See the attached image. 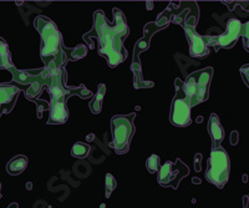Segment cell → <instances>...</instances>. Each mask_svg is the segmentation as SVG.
Segmentation results:
<instances>
[{"mask_svg":"<svg viewBox=\"0 0 249 208\" xmlns=\"http://www.w3.org/2000/svg\"><path fill=\"white\" fill-rule=\"evenodd\" d=\"M113 24L111 25L102 10L93 14V26L91 32L84 34L82 39L91 49H95L92 41H96L97 52L107 60L110 68H116L127 57L124 48V39L130 33L126 17L120 9H113Z\"/></svg>","mask_w":249,"mask_h":208,"instance_id":"cell-1","label":"cell"},{"mask_svg":"<svg viewBox=\"0 0 249 208\" xmlns=\"http://www.w3.org/2000/svg\"><path fill=\"white\" fill-rule=\"evenodd\" d=\"M66 79L68 75L65 68L53 72V81L48 88L51 97L49 105L48 125H62L68 121V100L71 96H79L81 99H89L92 96V92L85 85L70 87L66 85Z\"/></svg>","mask_w":249,"mask_h":208,"instance_id":"cell-2","label":"cell"},{"mask_svg":"<svg viewBox=\"0 0 249 208\" xmlns=\"http://www.w3.org/2000/svg\"><path fill=\"white\" fill-rule=\"evenodd\" d=\"M34 26L41 37L40 56L45 64V68L50 72H56L60 69L65 68L68 56L64 52L62 36L54 21L48 17L39 15L35 17Z\"/></svg>","mask_w":249,"mask_h":208,"instance_id":"cell-3","label":"cell"},{"mask_svg":"<svg viewBox=\"0 0 249 208\" xmlns=\"http://www.w3.org/2000/svg\"><path fill=\"white\" fill-rule=\"evenodd\" d=\"M9 71L13 75V83L30 85L25 91V96L29 100H35L43 92L44 88H49L53 81V72L49 71L45 66L35 70H19L17 68H12Z\"/></svg>","mask_w":249,"mask_h":208,"instance_id":"cell-4","label":"cell"},{"mask_svg":"<svg viewBox=\"0 0 249 208\" xmlns=\"http://www.w3.org/2000/svg\"><path fill=\"white\" fill-rule=\"evenodd\" d=\"M136 112L128 115H116L111 119V131H112V145L116 154L124 155L130 148L131 140L136 131L135 127Z\"/></svg>","mask_w":249,"mask_h":208,"instance_id":"cell-5","label":"cell"},{"mask_svg":"<svg viewBox=\"0 0 249 208\" xmlns=\"http://www.w3.org/2000/svg\"><path fill=\"white\" fill-rule=\"evenodd\" d=\"M212 77V68L202 69V70L192 72L187 76L186 81H184V91L190 99L192 107L208 100Z\"/></svg>","mask_w":249,"mask_h":208,"instance_id":"cell-6","label":"cell"},{"mask_svg":"<svg viewBox=\"0 0 249 208\" xmlns=\"http://www.w3.org/2000/svg\"><path fill=\"white\" fill-rule=\"evenodd\" d=\"M231 171L230 156L224 148H212L211 156L207 161L206 180L218 188H223L228 182Z\"/></svg>","mask_w":249,"mask_h":208,"instance_id":"cell-7","label":"cell"},{"mask_svg":"<svg viewBox=\"0 0 249 208\" xmlns=\"http://www.w3.org/2000/svg\"><path fill=\"white\" fill-rule=\"evenodd\" d=\"M176 94L172 100L170 112V121L173 126L177 127H187L190 126L192 120H191V101L184 91V83L181 79L175 80Z\"/></svg>","mask_w":249,"mask_h":208,"instance_id":"cell-8","label":"cell"},{"mask_svg":"<svg viewBox=\"0 0 249 208\" xmlns=\"http://www.w3.org/2000/svg\"><path fill=\"white\" fill-rule=\"evenodd\" d=\"M163 14L167 15L171 19V23L184 26H192L196 28L198 21V5L193 1H178V8H176L175 4L170 3Z\"/></svg>","mask_w":249,"mask_h":208,"instance_id":"cell-9","label":"cell"},{"mask_svg":"<svg viewBox=\"0 0 249 208\" xmlns=\"http://www.w3.org/2000/svg\"><path fill=\"white\" fill-rule=\"evenodd\" d=\"M190 174V168L184 162H182L179 158L173 162L167 161L160 168L159 174H157V181L162 187H172L178 188L179 183L184 177Z\"/></svg>","mask_w":249,"mask_h":208,"instance_id":"cell-10","label":"cell"},{"mask_svg":"<svg viewBox=\"0 0 249 208\" xmlns=\"http://www.w3.org/2000/svg\"><path fill=\"white\" fill-rule=\"evenodd\" d=\"M242 25L243 24L238 19H231L227 23V29L223 34L203 36L207 46L214 49V52H218L219 49L233 48L238 39L242 36Z\"/></svg>","mask_w":249,"mask_h":208,"instance_id":"cell-11","label":"cell"},{"mask_svg":"<svg viewBox=\"0 0 249 208\" xmlns=\"http://www.w3.org/2000/svg\"><path fill=\"white\" fill-rule=\"evenodd\" d=\"M171 23V19L166 14L162 13L159 17L157 21L155 23H148L147 25L144 26L143 29V37H141L139 41L135 45L133 49V61L132 64H140V54L143 52H146L148 48H150V40L153 34H156L157 32L162 30V29L167 28Z\"/></svg>","mask_w":249,"mask_h":208,"instance_id":"cell-12","label":"cell"},{"mask_svg":"<svg viewBox=\"0 0 249 208\" xmlns=\"http://www.w3.org/2000/svg\"><path fill=\"white\" fill-rule=\"evenodd\" d=\"M186 37L190 44V55L196 59L204 57L210 54V48L207 46L204 37L196 32V28L192 26H184Z\"/></svg>","mask_w":249,"mask_h":208,"instance_id":"cell-13","label":"cell"},{"mask_svg":"<svg viewBox=\"0 0 249 208\" xmlns=\"http://www.w3.org/2000/svg\"><path fill=\"white\" fill-rule=\"evenodd\" d=\"M20 90L12 84H1L0 85V111L1 115L10 114L17 104Z\"/></svg>","mask_w":249,"mask_h":208,"instance_id":"cell-14","label":"cell"},{"mask_svg":"<svg viewBox=\"0 0 249 208\" xmlns=\"http://www.w3.org/2000/svg\"><path fill=\"white\" fill-rule=\"evenodd\" d=\"M208 134L212 139V148L221 147L226 132H224L223 126H222L221 121L215 114L211 115L210 120H208Z\"/></svg>","mask_w":249,"mask_h":208,"instance_id":"cell-15","label":"cell"},{"mask_svg":"<svg viewBox=\"0 0 249 208\" xmlns=\"http://www.w3.org/2000/svg\"><path fill=\"white\" fill-rule=\"evenodd\" d=\"M29 160L28 157L24 155H18V156L13 157L12 160L9 161L6 165V172L12 176H18V174L23 173L28 167Z\"/></svg>","mask_w":249,"mask_h":208,"instance_id":"cell-16","label":"cell"},{"mask_svg":"<svg viewBox=\"0 0 249 208\" xmlns=\"http://www.w3.org/2000/svg\"><path fill=\"white\" fill-rule=\"evenodd\" d=\"M14 68L12 61V55L9 50L8 43L4 40L3 37H0V69L1 70H10Z\"/></svg>","mask_w":249,"mask_h":208,"instance_id":"cell-17","label":"cell"},{"mask_svg":"<svg viewBox=\"0 0 249 208\" xmlns=\"http://www.w3.org/2000/svg\"><path fill=\"white\" fill-rule=\"evenodd\" d=\"M106 94V86L105 84H100L99 88H97V92L95 94L93 99L90 103V110L92 114L99 115L102 110V105H104V99H105Z\"/></svg>","mask_w":249,"mask_h":208,"instance_id":"cell-18","label":"cell"},{"mask_svg":"<svg viewBox=\"0 0 249 208\" xmlns=\"http://www.w3.org/2000/svg\"><path fill=\"white\" fill-rule=\"evenodd\" d=\"M131 70L133 72V86L136 88H148L152 87V81H144L142 77L141 71V64H132L131 65Z\"/></svg>","mask_w":249,"mask_h":208,"instance_id":"cell-19","label":"cell"},{"mask_svg":"<svg viewBox=\"0 0 249 208\" xmlns=\"http://www.w3.org/2000/svg\"><path fill=\"white\" fill-rule=\"evenodd\" d=\"M66 56H68V60H79L88 55V50H86L85 45H77L76 48L72 49H64Z\"/></svg>","mask_w":249,"mask_h":208,"instance_id":"cell-20","label":"cell"},{"mask_svg":"<svg viewBox=\"0 0 249 208\" xmlns=\"http://www.w3.org/2000/svg\"><path fill=\"white\" fill-rule=\"evenodd\" d=\"M91 151V146L85 142H76L71 148V156L76 158H86Z\"/></svg>","mask_w":249,"mask_h":208,"instance_id":"cell-21","label":"cell"},{"mask_svg":"<svg viewBox=\"0 0 249 208\" xmlns=\"http://www.w3.org/2000/svg\"><path fill=\"white\" fill-rule=\"evenodd\" d=\"M146 168L150 173H159L160 168H161V160L157 155H151L146 160Z\"/></svg>","mask_w":249,"mask_h":208,"instance_id":"cell-22","label":"cell"},{"mask_svg":"<svg viewBox=\"0 0 249 208\" xmlns=\"http://www.w3.org/2000/svg\"><path fill=\"white\" fill-rule=\"evenodd\" d=\"M117 182H116V178L112 176L111 173L106 174V178H105V197L106 198H110L111 193L115 191V188H116Z\"/></svg>","mask_w":249,"mask_h":208,"instance_id":"cell-23","label":"cell"},{"mask_svg":"<svg viewBox=\"0 0 249 208\" xmlns=\"http://www.w3.org/2000/svg\"><path fill=\"white\" fill-rule=\"evenodd\" d=\"M242 39H243V46L249 52V21L242 25Z\"/></svg>","mask_w":249,"mask_h":208,"instance_id":"cell-24","label":"cell"},{"mask_svg":"<svg viewBox=\"0 0 249 208\" xmlns=\"http://www.w3.org/2000/svg\"><path fill=\"white\" fill-rule=\"evenodd\" d=\"M241 75L247 87H249V64H246L241 68Z\"/></svg>","mask_w":249,"mask_h":208,"instance_id":"cell-25","label":"cell"},{"mask_svg":"<svg viewBox=\"0 0 249 208\" xmlns=\"http://www.w3.org/2000/svg\"><path fill=\"white\" fill-rule=\"evenodd\" d=\"M231 143H232V145H237L238 143V132L237 131H233L232 139H231Z\"/></svg>","mask_w":249,"mask_h":208,"instance_id":"cell-26","label":"cell"},{"mask_svg":"<svg viewBox=\"0 0 249 208\" xmlns=\"http://www.w3.org/2000/svg\"><path fill=\"white\" fill-rule=\"evenodd\" d=\"M9 208H18V205H17V203H15V205H12Z\"/></svg>","mask_w":249,"mask_h":208,"instance_id":"cell-27","label":"cell"},{"mask_svg":"<svg viewBox=\"0 0 249 208\" xmlns=\"http://www.w3.org/2000/svg\"><path fill=\"white\" fill-rule=\"evenodd\" d=\"M0 191H1V183H0ZM0 198H1V193H0Z\"/></svg>","mask_w":249,"mask_h":208,"instance_id":"cell-28","label":"cell"},{"mask_svg":"<svg viewBox=\"0 0 249 208\" xmlns=\"http://www.w3.org/2000/svg\"><path fill=\"white\" fill-rule=\"evenodd\" d=\"M0 116H1V111H0Z\"/></svg>","mask_w":249,"mask_h":208,"instance_id":"cell-29","label":"cell"}]
</instances>
